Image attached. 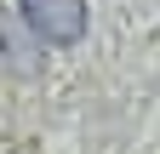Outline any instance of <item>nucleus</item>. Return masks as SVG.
I'll return each instance as SVG.
<instances>
[{
	"label": "nucleus",
	"mask_w": 160,
	"mask_h": 154,
	"mask_svg": "<svg viewBox=\"0 0 160 154\" xmlns=\"http://www.w3.org/2000/svg\"><path fill=\"white\" fill-rule=\"evenodd\" d=\"M17 12L46 46H74L86 34V0H17Z\"/></svg>",
	"instance_id": "nucleus-1"
}]
</instances>
